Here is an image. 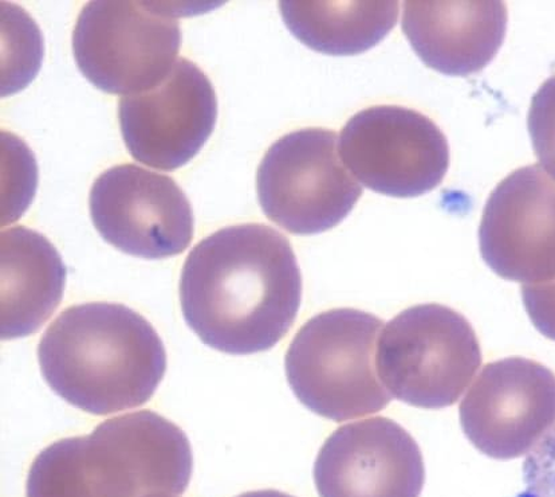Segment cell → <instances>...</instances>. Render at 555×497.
Wrapping results in <instances>:
<instances>
[{
	"mask_svg": "<svg viewBox=\"0 0 555 497\" xmlns=\"http://www.w3.org/2000/svg\"><path fill=\"white\" fill-rule=\"evenodd\" d=\"M302 276L291 242L262 224L229 226L192 248L180 280L186 324L231 355L273 348L296 321Z\"/></svg>",
	"mask_w": 555,
	"mask_h": 497,
	"instance_id": "cell-1",
	"label": "cell"
},
{
	"mask_svg": "<svg viewBox=\"0 0 555 497\" xmlns=\"http://www.w3.org/2000/svg\"><path fill=\"white\" fill-rule=\"evenodd\" d=\"M38 360L55 394L95 416L149 403L167 370L166 347L150 321L115 303L64 310L43 333Z\"/></svg>",
	"mask_w": 555,
	"mask_h": 497,
	"instance_id": "cell-2",
	"label": "cell"
},
{
	"mask_svg": "<svg viewBox=\"0 0 555 497\" xmlns=\"http://www.w3.org/2000/svg\"><path fill=\"white\" fill-rule=\"evenodd\" d=\"M192 467L185 433L140 410L41 451L28 472L26 497L177 496L189 488Z\"/></svg>",
	"mask_w": 555,
	"mask_h": 497,
	"instance_id": "cell-3",
	"label": "cell"
},
{
	"mask_svg": "<svg viewBox=\"0 0 555 497\" xmlns=\"http://www.w3.org/2000/svg\"><path fill=\"white\" fill-rule=\"evenodd\" d=\"M384 321L352 308L310 319L286 354V377L299 403L334 422L387 408L392 395L379 381L375 353Z\"/></svg>",
	"mask_w": 555,
	"mask_h": 497,
	"instance_id": "cell-4",
	"label": "cell"
},
{
	"mask_svg": "<svg viewBox=\"0 0 555 497\" xmlns=\"http://www.w3.org/2000/svg\"><path fill=\"white\" fill-rule=\"evenodd\" d=\"M481 365L473 326L440 304L408 308L379 336L376 369L392 398L421 409L455 405Z\"/></svg>",
	"mask_w": 555,
	"mask_h": 497,
	"instance_id": "cell-5",
	"label": "cell"
},
{
	"mask_svg": "<svg viewBox=\"0 0 555 497\" xmlns=\"http://www.w3.org/2000/svg\"><path fill=\"white\" fill-rule=\"evenodd\" d=\"M180 47L179 8L168 3L95 0L73 33L78 69L102 92L122 98L157 87Z\"/></svg>",
	"mask_w": 555,
	"mask_h": 497,
	"instance_id": "cell-6",
	"label": "cell"
},
{
	"mask_svg": "<svg viewBox=\"0 0 555 497\" xmlns=\"http://www.w3.org/2000/svg\"><path fill=\"white\" fill-rule=\"evenodd\" d=\"M259 205L288 233H324L341 224L362 188L341 161L336 132L305 128L276 140L257 174Z\"/></svg>",
	"mask_w": 555,
	"mask_h": 497,
	"instance_id": "cell-7",
	"label": "cell"
},
{
	"mask_svg": "<svg viewBox=\"0 0 555 497\" xmlns=\"http://www.w3.org/2000/svg\"><path fill=\"white\" fill-rule=\"evenodd\" d=\"M339 154L365 188L395 197L429 193L450 166L441 129L422 113L398 105L357 113L343 128Z\"/></svg>",
	"mask_w": 555,
	"mask_h": 497,
	"instance_id": "cell-8",
	"label": "cell"
},
{
	"mask_svg": "<svg viewBox=\"0 0 555 497\" xmlns=\"http://www.w3.org/2000/svg\"><path fill=\"white\" fill-rule=\"evenodd\" d=\"M94 228L129 256L164 259L186 251L195 234L194 212L167 175L135 165L106 169L89 195Z\"/></svg>",
	"mask_w": 555,
	"mask_h": 497,
	"instance_id": "cell-9",
	"label": "cell"
},
{
	"mask_svg": "<svg viewBox=\"0 0 555 497\" xmlns=\"http://www.w3.org/2000/svg\"><path fill=\"white\" fill-rule=\"evenodd\" d=\"M459 415L464 434L481 454L518 459L555 425V374L531 359L492 361L468 390Z\"/></svg>",
	"mask_w": 555,
	"mask_h": 497,
	"instance_id": "cell-10",
	"label": "cell"
},
{
	"mask_svg": "<svg viewBox=\"0 0 555 497\" xmlns=\"http://www.w3.org/2000/svg\"><path fill=\"white\" fill-rule=\"evenodd\" d=\"M118 120L133 160L173 171L194 160L211 138L218 120L217 93L199 66L180 59L157 87L124 95Z\"/></svg>",
	"mask_w": 555,
	"mask_h": 497,
	"instance_id": "cell-11",
	"label": "cell"
},
{
	"mask_svg": "<svg viewBox=\"0 0 555 497\" xmlns=\"http://www.w3.org/2000/svg\"><path fill=\"white\" fill-rule=\"evenodd\" d=\"M479 245L502 279L524 285L555 280V179L541 166L503 179L485 207Z\"/></svg>",
	"mask_w": 555,
	"mask_h": 497,
	"instance_id": "cell-12",
	"label": "cell"
},
{
	"mask_svg": "<svg viewBox=\"0 0 555 497\" xmlns=\"http://www.w3.org/2000/svg\"><path fill=\"white\" fill-rule=\"evenodd\" d=\"M320 497H421L426 470L415 438L375 417L337 429L314 464Z\"/></svg>",
	"mask_w": 555,
	"mask_h": 497,
	"instance_id": "cell-13",
	"label": "cell"
},
{
	"mask_svg": "<svg viewBox=\"0 0 555 497\" xmlns=\"http://www.w3.org/2000/svg\"><path fill=\"white\" fill-rule=\"evenodd\" d=\"M503 2L404 3L403 31L430 69L469 76L485 69L505 41Z\"/></svg>",
	"mask_w": 555,
	"mask_h": 497,
	"instance_id": "cell-14",
	"label": "cell"
},
{
	"mask_svg": "<svg viewBox=\"0 0 555 497\" xmlns=\"http://www.w3.org/2000/svg\"><path fill=\"white\" fill-rule=\"evenodd\" d=\"M2 339L36 333L64 297L66 267L47 237L25 226L0 234Z\"/></svg>",
	"mask_w": 555,
	"mask_h": 497,
	"instance_id": "cell-15",
	"label": "cell"
},
{
	"mask_svg": "<svg viewBox=\"0 0 555 497\" xmlns=\"http://www.w3.org/2000/svg\"><path fill=\"white\" fill-rule=\"evenodd\" d=\"M282 18L306 47L328 55L375 48L399 18L398 2H281Z\"/></svg>",
	"mask_w": 555,
	"mask_h": 497,
	"instance_id": "cell-16",
	"label": "cell"
},
{
	"mask_svg": "<svg viewBox=\"0 0 555 497\" xmlns=\"http://www.w3.org/2000/svg\"><path fill=\"white\" fill-rule=\"evenodd\" d=\"M3 11V95L24 89L37 75L43 55L42 34L24 10L4 3Z\"/></svg>",
	"mask_w": 555,
	"mask_h": 497,
	"instance_id": "cell-17",
	"label": "cell"
},
{
	"mask_svg": "<svg viewBox=\"0 0 555 497\" xmlns=\"http://www.w3.org/2000/svg\"><path fill=\"white\" fill-rule=\"evenodd\" d=\"M529 131L537 160L555 179V76L548 78L532 98Z\"/></svg>",
	"mask_w": 555,
	"mask_h": 497,
	"instance_id": "cell-18",
	"label": "cell"
},
{
	"mask_svg": "<svg viewBox=\"0 0 555 497\" xmlns=\"http://www.w3.org/2000/svg\"><path fill=\"white\" fill-rule=\"evenodd\" d=\"M524 483L517 497H555V425L526 457Z\"/></svg>",
	"mask_w": 555,
	"mask_h": 497,
	"instance_id": "cell-19",
	"label": "cell"
},
{
	"mask_svg": "<svg viewBox=\"0 0 555 497\" xmlns=\"http://www.w3.org/2000/svg\"><path fill=\"white\" fill-rule=\"evenodd\" d=\"M522 298L531 323L555 342V280L524 285Z\"/></svg>",
	"mask_w": 555,
	"mask_h": 497,
	"instance_id": "cell-20",
	"label": "cell"
},
{
	"mask_svg": "<svg viewBox=\"0 0 555 497\" xmlns=\"http://www.w3.org/2000/svg\"><path fill=\"white\" fill-rule=\"evenodd\" d=\"M237 497H294V496L280 493V490L266 489V490H254V493L243 494Z\"/></svg>",
	"mask_w": 555,
	"mask_h": 497,
	"instance_id": "cell-21",
	"label": "cell"
},
{
	"mask_svg": "<svg viewBox=\"0 0 555 497\" xmlns=\"http://www.w3.org/2000/svg\"><path fill=\"white\" fill-rule=\"evenodd\" d=\"M144 497H172V496H169V495H150V496H144Z\"/></svg>",
	"mask_w": 555,
	"mask_h": 497,
	"instance_id": "cell-22",
	"label": "cell"
}]
</instances>
